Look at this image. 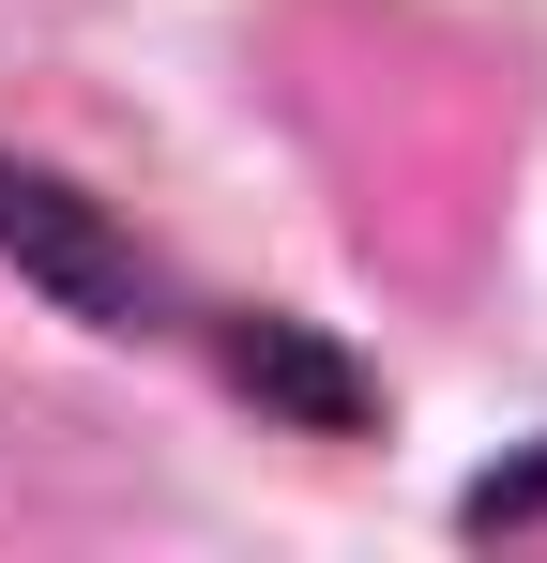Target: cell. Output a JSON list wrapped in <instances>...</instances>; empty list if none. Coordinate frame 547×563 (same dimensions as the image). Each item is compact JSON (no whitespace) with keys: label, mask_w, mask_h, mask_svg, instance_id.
<instances>
[{"label":"cell","mask_w":547,"mask_h":563,"mask_svg":"<svg viewBox=\"0 0 547 563\" xmlns=\"http://www.w3.org/2000/svg\"><path fill=\"white\" fill-rule=\"evenodd\" d=\"M0 275L31 289V305H62L77 335H107V351H153V335L198 320L182 275L137 244V213L91 198L77 168H46V153H15V137H0Z\"/></svg>","instance_id":"obj_1"},{"label":"cell","mask_w":547,"mask_h":563,"mask_svg":"<svg viewBox=\"0 0 547 563\" xmlns=\"http://www.w3.org/2000/svg\"><path fill=\"white\" fill-rule=\"evenodd\" d=\"M182 335L213 351V380H228L259 427H304V442H365V427H380V380H365L304 305H198Z\"/></svg>","instance_id":"obj_2"}]
</instances>
